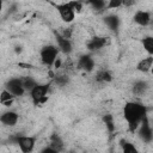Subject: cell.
<instances>
[{
    "mask_svg": "<svg viewBox=\"0 0 153 153\" xmlns=\"http://www.w3.org/2000/svg\"><path fill=\"white\" fill-rule=\"evenodd\" d=\"M120 146H121V148L124 153H135V152H137V148L135 147V145L127 141L126 139L120 140Z\"/></svg>",
    "mask_w": 153,
    "mask_h": 153,
    "instance_id": "cell-20",
    "label": "cell"
},
{
    "mask_svg": "<svg viewBox=\"0 0 153 153\" xmlns=\"http://www.w3.org/2000/svg\"><path fill=\"white\" fill-rule=\"evenodd\" d=\"M61 60H60V57H57L56 59V61H55V63H54V66H55V68H60L61 67Z\"/></svg>",
    "mask_w": 153,
    "mask_h": 153,
    "instance_id": "cell-31",
    "label": "cell"
},
{
    "mask_svg": "<svg viewBox=\"0 0 153 153\" xmlns=\"http://www.w3.org/2000/svg\"><path fill=\"white\" fill-rule=\"evenodd\" d=\"M69 4L72 5L73 10L75 11V13H80L82 10V1L81 0H71Z\"/></svg>",
    "mask_w": 153,
    "mask_h": 153,
    "instance_id": "cell-25",
    "label": "cell"
},
{
    "mask_svg": "<svg viewBox=\"0 0 153 153\" xmlns=\"http://www.w3.org/2000/svg\"><path fill=\"white\" fill-rule=\"evenodd\" d=\"M49 145H50L51 147H54L57 152H61V151H63V148H65L63 140H62L61 136H60L59 134H56V133H53V134L50 135Z\"/></svg>",
    "mask_w": 153,
    "mask_h": 153,
    "instance_id": "cell-16",
    "label": "cell"
},
{
    "mask_svg": "<svg viewBox=\"0 0 153 153\" xmlns=\"http://www.w3.org/2000/svg\"><path fill=\"white\" fill-rule=\"evenodd\" d=\"M145 116H147L146 105H143L139 102H127L124 104L123 117L128 124V130L130 133L137 131V128Z\"/></svg>",
    "mask_w": 153,
    "mask_h": 153,
    "instance_id": "cell-1",
    "label": "cell"
},
{
    "mask_svg": "<svg viewBox=\"0 0 153 153\" xmlns=\"http://www.w3.org/2000/svg\"><path fill=\"white\" fill-rule=\"evenodd\" d=\"M94 59L92 57V55L90 54H82L79 56L78 59V63H76V67L84 72H92L94 69Z\"/></svg>",
    "mask_w": 153,
    "mask_h": 153,
    "instance_id": "cell-10",
    "label": "cell"
},
{
    "mask_svg": "<svg viewBox=\"0 0 153 153\" xmlns=\"http://www.w3.org/2000/svg\"><path fill=\"white\" fill-rule=\"evenodd\" d=\"M17 8H18V6H17V4H13L10 8H8V14H11V13H14L16 11H17Z\"/></svg>",
    "mask_w": 153,
    "mask_h": 153,
    "instance_id": "cell-30",
    "label": "cell"
},
{
    "mask_svg": "<svg viewBox=\"0 0 153 153\" xmlns=\"http://www.w3.org/2000/svg\"><path fill=\"white\" fill-rule=\"evenodd\" d=\"M18 120H19V115L14 110H7V111L2 112L0 116L1 123L6 127H14L18 123Z\"/></svg>",
    "mask_w": 153,
    "mask_h": 153,
    "instance_id": "cell-11",
    "label": "cell"
},
{
    "mask_svg": "<svg viewBox=\"0 0 153 153\" xmlns=\"http://www.w3.org/2000/svg\"><path fill=\"white\" fill-rule=\"evenodd\" d=\"M59 51H60V49L55 44H47V45L42 47V49L39 51V57H41L42 63L48 67L54 66V63L57 59Z\"/></svg>",
    "mask_w": 153,
    "mask_h": 153,
    "instance_id": "cell-2",
    "label": "cell"
},
{
    "mask_svg": "<svg viewBox=\"0 0 153 153\" xmlns=\"http://www.w3.org/2000/svg\"><path fill=\"white\" fill-rule=\"evenodd\" d=\"M72 32H73V29H72V27H67V29H65L61 33H62V36H65L66 38H69V39H71V37H72Z\"/></svg>",
    "mask_w": 153,
    "mask_h": 153,
    "instance_id": "cell-28",
    "label": "cell"
},
{
    "mask_svg": "<svg viewBox=\"0 0 153 153\" xmlns=\"http://www.w3.org/2000/svg\"><path fill=\"white\" fill-rule=\"evenodd\" d=\"M54 6H55L57 13L60 14V18L65 23L69 24V23H72L74 20V18H75V11L73 10V7L69 4V1L68 2H63V4H54Z\"/></svg>",
    "mask_w": 153,
    "mask_h": 153,
    "instance_id": "cell-6",
    "label": "cell"
},
{
    "mask_svg": "<svg viewBox=\"0 0 153 153\" xmlns=\"http://www.w3.org/2000/svg\"><path fill=\"white\" fill-rule=\"evenodd\" d=\"M50 88V82L49 84H37L31 91H30V97L32 99L33 105H41L48 100V92Z\"/></svg>",
    "mask_w": 153,
    "mask_h": 153,
    "instance_id": "cell-3",
    "label": "cell"
},
{
    "mask_svg": "<svg viewBox=\"0 0 153 153\" xmlns=\"http://www.w3.org/2000/svg\"><path fill=\"white\" fill-rule=\"evenodd\" d=\"M5 88H7L14 97H22L26 92L23 85V79L22 78H11L6 81Z\"/></svg>",
    "mask_w": 153,
    "mask_h": 153,
    "instance_id": "cell-7",
    "label": "cell"
},
{
    "mask_svg": "<svg viewBox=\"0 0 153 153\" xmlns=\"http://www.w3.org/2000/svg\"><path fill=\"white\" fill-rule=\"evenodd\" d=\"M11 141L13 143H17L19 146V149L23 153H30L33 151L36 145V137L35 136H26V135H14L11 137Z\"/></svg>",
    "mask_w": 153,
    "mask_h": 153,
    "instance_id": "cell-4",
    "label": "cell"
},
{
    "mask_svg": "<svg viewBox=\"0 0 153 153\" xmlns=\"http://www.w3.org/2000/svg\"><path fill=\"white\" fill-rule=\"evenodd\" d=\"M151 73H152V75H153V66H152V68H151V71H149Z\"/></svg>",
    "mask_w": 153,
    "mask_h": 153,
    "instance_id": "cell-33",
    "label": "cell"
},
{
    "mask_svg": "<svg viewBox=\"0 0 153 153\" xmlns=\"http://www.w3.org/2000/svg\"><path fill=\"white\" fill-rule=\"evenodd\" d=\"M20 51H22V47H20V45H19V47L17 45V47H16V53H20Z\"/></svg>",
    "mask_w": 153,
    "mask_h": 153,
    "instance_id": "cell-32",
    "label": "cell"
},
{
    "mask_svg": "<svg viewBox=\"0 0 153 153\" xmlns=\"http://www.w3.org/2000/svg\"><path fill=\"white\" fill-rule=\"evenodd\" d=\"M153 66V55H148L147 57H143L142 60H140L136 65V69L141 73H147L151 71Z\"/></svg>",
    "mask_w": 153,
    "mask_h": 153,
    "instance_id": "cell-15",
    "label": "cell"
},
{
    "mask_svg": "<svg viewBox=\"0 0 153 153\" xmlns=\"http://www.w3.org/2000/svg\"><path fill=\"white\" fill-rule=\"evenodd\" d=\"M103 22L112 32H116V33L118 32V29H120V25H121V19H120V17L117 14L111 13V14L104 16Z\"/></svg>",
    "mask_w": 153,
    "mask_h": 153,
    "instance_id": "cell-13",
    "label": "cell"
},
{
    "mask_svg": "<svg viewBox=\"0 0 153 153\" xmlns=\"http://www.w3.org/2000/svg\"><path fill=\"white\" fill-rule=\"evenodd\" d=\"M86 2L96 11L106 10V5H108V2H105V0H86Z\"/></svg>",
    "mask_w": 153,
    "mask_h": 153,
    "instance_id": "cell-22",
    "label": "cell"
},
{
    "mask_svg": "<svg viewBox=\"0 0 153 153\" xmlns=\"http://www.w3.org/2000/svg\"><path fill=\"white\" fill-rule=\"evenodd\" d=\"M102 121L105 124L106 129L109 133H114L115 131V121H114V116L111 114H105L102 116Z\"/></svg>",
    "mask_w": 153,
    "mask_h": 153,
    "instance_id": "cell-19",
    "label": "cell"
},
{
    "mask_svg": "<svg viewBox=\"0 0 153 153\" xmlns=\"http://www.w3.org/2000/svg\"><path fill=\"white\" fill-rule=\"evenodd\" d=\"M94 80L97 82H110V81H112V74L108 69H100L96 73Z\"/></svg>",
    "mask_w": 153,
    "mask_h": 153,
    "instance_id": "cell-17",
    "label": "cell"
},
{
    "mask_svg": "<svg viewBox=\"0 0 153 153\" xmlns=\"http://www.w3.org/2000/svg\"><path fill=\"white\" fill-rule=\"evenodd\" d=\"M54 37H55V41H56V44L60 49L61 53H63L65 55H69L72 51H73V44L71 42L69 38H66L65 36H62L61 32L54 30Z\"/></svg>",
    "mask_w": 153,
    "mask_h": 153,
    "instance_id": "cell-8",
    "label": "cell"
},
{
    "mask_svg": "<svg viewBox=\"0 0 153 153\" xmlns=\"http://www.w3.org/2000/svg\"><path fill=\"white\" fill-rule=\"evenodd\" d=\"M145 51L148 55H153V36H146L141 41Z\"/></svg>",
    "mask_w": 153,
    "mask_h": 153,
    "instance_id": "cell-21",
    "label": "cell"
},
{
    "mask_svg": "<svg viewBox=\"0 0 153 153\" xmlns=\"http://www.w3.org/2000/svg\"><path fill=\"white\" fill-rule=\"evenodd\" d=\"M110 44V39L104 36H94L86 42V48L90 51H98Z\"/></svg>",
    "mask_w": 153,
    "mask_h": 153,
    "instance_id": "cell-9",
    "label": "cell"
},
{
    "mask_svg": "<svg viewBox=\"0 0 153 153\" xmlns=\"http://www.w3.org/2000/svg\"><path fill=\"white\" fill-rule=\"evenodd\" d=\"M148 90V82L145 80H136L131 85V93L134 96H143Z\"/></svg>",
    "mask_w": 153,
    "mask_h": 153,
    "instance_id": "cell-14",
    "label": "cell"
},
{
    "mask_svg": "<svg viewBox=\"0 0 153 153\" xmlns=\"http://www.w3.org/2000/svg\"><path fill=\"white\" fill-rule=\"evenodd\" d=\"M16 97L7 90V88H4L2 91H1V94H0V102H1V104L2 105H5V106H10L12 103H13V99H14Z\"/></svg>",
    "mask_w": 153,
    "mask_h": 153,
    "instance_id": "cell-18",
    "label": "cell"
},
{
    "mask_svg": "<svg viewBox=\"0 0 153 153\" xmlns=\"http://www.w3.org/2000/svg\"><path fill=\"white\" fill-rule=\"evenodd\" d=\"M22 79H23V85H24V88H25L26 92H30V91L38 84L32 76H24V78H22Z\"/></svg>",
    "mask_w": 153,
    "mask_h": 153,
    "instance_id": "cell-24",
    "label": "cell"
},
{
    "mask_svg": "<svg viewBox=\"0 0 153 153\" xmlns=\"http://www.w3.org/2000/svg\"><path fill=\"white\" fill-rule=\"evenodd\" d=\"M135 5V0H122V6L124 7H131Z\"/></svg>",
    "mask_w": 153,
    "mask_h": 153,
    "instance_id": "cell-29",
    "label": "cell"
},
{
    "mask_svg": "<svg viewBox=\"0 0 153 153\" xmlns=\"http://www.w3.org/2000/svg\"><path fill=\"white\" fill-rule=\"evenodd\" d=\"M133 20H134V23H136L140 26H148L152 20V16L147 11L137 10L133 16Z\"/></svg>",
    "mask_w": 153,
    "mask_h": 153,
    "instance_id": "cell-12",
    "label": "cell"
},
{
    "mask_svg": "<svg viewBox=\"0 0 153 153\" xmlns=\"http://www.w3.org/2000/svg\"><path fill=\"white\" fill-rule=\"evenodd\" d=\"M41 152H42V153H56L57 151H56L54 147H51L50 145H48V146H45L44 148H42Z\"/></svg>",
    "mask_w": 153,
    "mask_h": 153,
    "instance_id": "cell-27",
    "label": "cell"
},
{
    "mask_svg": "<svg viewBox=\"0 0 153 153\" xmlns=\"http://www.w3.org/2000/svg\"><path fill=\"white\" fill-rule=\"evenodd\" d=\"M122 6V0H108L106 10H114Z\"/></svg>",
    "mask_w": 153,
    "mask_h": 153,
    "instance_id": "cell-26",
    "label": "cell"
},
{
    "mask_svg": "<svg viewBox=\"0 0 153 153\" xmlns=\"http://www.w3.org/2000/svg\"><path fill=\"white\" fill-rule=\"evenodd\" d=\"M53 82H54L55 85H57L59 87H65V86L68 85V82H69V78H68V75H66V74L55 75L54 79H53Z\"/></svg>",
    "mask_w": 153,
    "mask_h": 153,
    "instance_id": "cell-23",
    "label": "cell"
},
{
    "mask_svg": "<svg viewBox=\"0 0 153 153\" xmlns=\"http://www.w3.org/2000/svg\"><path fill=\"white\" fill-rule=\"evenodd\" d=\"M137 134H139L140 140L145 143H151L153 141V129L149 124L148 116H145L143 120L141 121V123L137 128Z\"/></svg>",
    "mask_w": 153,
    "mask_h": 153,
    "instance_id": "cell-5",
    "label": "cell"
}]
</instances>
